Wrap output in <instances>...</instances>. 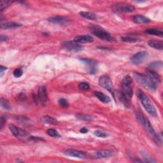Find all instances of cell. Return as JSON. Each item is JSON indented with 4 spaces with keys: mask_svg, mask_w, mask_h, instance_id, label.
<instances>
[{
    "mask_svg": "<svg viewBox=\"0 0 163 163\" xmlns=\"http://www.w3.org/2000/svg\"><path fill=\"white\" fill-rule=\"evenodd\" d=\"M37 99L42 105H44L47 102L48 100V92L47 89L45 85L40 86L38 89L37 93Z\"/></svg>",
    "mask_w": 163,
    "mask_h": 163,
    "instance_id": "cell-8",
    "label": "cell"
},
{
    "mask_svg": "<svg viewBox=\"0 0 163 163\" xmlns=\"http://www.w3.org/2000/svg\"><path fill=\"white\" fill-rule=\"evenodd\" d=\"M149 53L146 51H141L136 53L131 57V61L135 65H139L148 58Z\"/></svg>",
    "mask_w": 163,
    "mask_h": 163,
    "instance_id": "cell-6",
    "label": "cell"
},
{
    "mask_svg": "<svg viewBox=\"0 0 163 163\" xmlns=\"http://www.w3.org/2000/svg\"><path fill=\"white\" fill-rule=\"evenodd\" d=\"M99 84L100 86L108 91L112 94L114 93V87L112 79L108 75H103L99 79Z\"/></svg>",
    "mask_w": 163,
    "mask_h": 163,
    "instance_id": "cell-5",
    "label": "cell"
},
{
    "mask_svg": "<svg viewBox=\"0 0 163 163\" xmlns=\"http://www.w3.org/2000/svg\"><path fill=\"white\" fill-rule=\"evenodd\" d=\"M46 133H47V134L50 136H52V137H59L60 136L58 132L54 129H48L47 131H46Z\"/></svg>",
    "mask_w": 163,
    "mask_h": 163,
    "instance_id": "cell-33",
    "label": "cell"
},
{
    "mask_svg": "<svg viewBox=\"0 0 163 163\" xmlns=\"http://www.w3.org/2000/svg\"><path fill=\"white\" fill-rule=\"evenodd\" d=\"M76 119H78L81 120H84V121H87L90 122L93 120V117L91 115H87V114H77L76 115Z\"/></svg>",
    "mask_w": 163,
    "mask_h": 163,
    "instance_id": "cell-27",
    "label": "cell"
},
{
    "mask_svg": "<svg viewBox=\"0 0 163 163\" xmlns=\"http://www.w3.org/2000/svg\"><path fill=\"white\" fill-rule=\"evenodd\" d=\"M121 91L124 96L131 101L133 95V90L131 87V85H122V90Z\"/></svg>",
    "mask_w": 163,
    "mask_h": 163,
    "instance_id": "cell-18",
    "label": "cell"
},
{
    "mask_svg": "<svg viewBox=\"0 0 163 163\" xmlns=\"http://www.w3.org/2000/svg\"><path fill=\"white\" fill-rule=\"evenodd\" d=\"M133 20L136 24H148L150 22V20L147 17L143 16L141 15H136L133 17Z\"/></svg>",
    "mask_w": 163,
    "mask_h": 163,
    "instance_id": "cell-17",
    "label": "cell"
},
{
    "mask_svg": "<svg viewBox=\"0 0 163 163\" xmlns=\"http://www.w3.org/2000/svg\"><path fill=\"white\" fill-rule=\"evenodd\" d=\"M58 103L59 105L63 108H67L68 106V101L65 98H61L59 99Z\"/></svg>",
    "mask_w": 163,
    "mask_h": 163,
    "instance_id": "cell-35",
    "label": "cell"
},
{
    "mask_svg": "<svg viewBox=\"0 0 163 163\" xmlns=\"http://www.w3.org/2000/svg\"><path fill=\"white\" fill-rule=\"evenodd\" d=\"M141 156L143 159V162H156V161L146 151H142L141 152Z\"/></svg>",
    "mask_w": 163,
    "mask_h": 163,
    "instance_id": "cell-24",
    "label": "cell"
},
{
    "mask_svg": "<svg viewBox=\"0 0 163 163\" xmlns=\"http://www.w3.org/2000/svg\"><path fill=\"white\" fill-rule=\"evenodd\" d=\"M80 61L87 66L91 74H95L98 70V63L96 61L89 59H81Z\"/></svg>",
    "mask_w": 163,
    "mask_h": 163,
    "instance_id": "cell-10",
    "label": "cell"
},
{
    "mask_svg": "<svg viewBox=\"0 0 163 163\" xmlns=\"http://www.w3.org/2000/svg\"><path fill=\"white\" fill-rule=\"evenodd\" d=\"M23 74V72L20 68H17L13 71V75L16 78H19Z\"/></svg>",
    "mask_w": 163,
    "mask_h": 163,
    "instance_id": "cell-37",
    "label": "cell"
},
{
    "mask_svg": "<svg viewBox=\"0 0 163 163\" xmlns=\"http://www.w3.org/2000/svg\"><path fill=\"white\" fill-rule=\"evenodd\" d=\"M74 41L78 43H89L94 42V38L90 35H80L76 36Z\"/></svg>",
    "mask_w": 163,
    "mask_h": 163,
    "instance_id": "cell-15",
    "label": "cell"
},
{
    "mask_svg": "<svg viewBox=\"0 0 163 163\" xmlns=\"http://www.w3.org/2000/svg\"><path fill=\"white\" fill-rule=\"evenodd\" d=\"M91 32L97 37L102 40L108 42H115V39L106 30L98 26H93L91 28Z\"/></svg>",
    "mask_w": 163,
    "mask_h": 163,
    "instance_id": "cell-3",
    "label": "cell"
},
{
    "mask_svg": "<svg viewBox=\"0 0 163 163\" xmlns=\"http://www.w3.org/2000/svg\"><path fill=\"white\" fill-rule=\"evenodd\" d=\"M137 96L139 100L140 101L142 105L143 106L145 110L150 115L153 116V117H157V113L156 109L155 108L154 106L153 105L152 102L148 98V96L140 89H138L137 91Z\"/></svg>",
    "mask_w": 163,
    "mask_h": 163,
    "instance_id": "cell-2",
    "label": "cell"
},
{
    "mask_svg": "<svg viewBox=\"0 0 163 163\" xmlns=\"http://www.w3.org/2000/svg\"><path fill=\"white\" fill-rule=\"evenodd\" d=\"M134 76L136 80L144 87L149 88L152 91L156 90V89L157 88L156 85H155L151 82V80L146 75H144L142 73H139L138 72H135Z\"/></svg>",
    "mask_w": 163,
    "mask_h": 163,
    "instance_id": "cell-4",
    "label": "cell"
},
{
    "mask_svg": "<svg viewBox=\"0 0 163 163\" xmlns=\"http://www.w3.org/2000/svg\"><path fill=\"white\" fill-rule=\"evenodd\" d=\"M22 26L21 24L17 22H6L4 24H2L1 25V28L4 29H15L19 28Z\"/></svg>",
    "mask_w": 163,
    "mask_h": 163,
    "instance_id": "cell-22",
    "label": "cell"
},
{
    "mask_svg": "<svg viewBox=\"0 0 163 163\" xmlns=\"http://www.w3.org/2000/svg\"><path fill=\"white\" fill-rule=\"evenodd\" d=\"M145 33L149 35H154L159 36H162L163 35V33L162 31H159L156 29H148L145 31Z\"/></svg>",
    "mask_w": 163,
    "mask_h": 163,
    "instance_id": "cell-28",
    "label": "cell"
},
{
    "mask_svg": "<svg viewBox=\"0 0 163 163\" xmlns=\"http://www.w3.org/2000/svg\"><path fill=\"white\" fill-rule=\"evenodd\" d=\"M19 98L20 100H24L26 99V96L24 94H23V93H20L19 94Z\"/></svg>",
    "mask_w": 163,
    "mask_h": 163,
    "instance_id": "cell-42",
    "label": "cell"
},
{
    "mask_svg": "<svg viewBox=\"0 0 163 163\" xmlns=\"http://www.w3.org/2000/svg\"><path fill=\"white\" fill-rule=\"evenodd\" d=\"M6 118L5 116H2L1 117V125H0V128H1V130L3 129V128H4L5 124H6Z\"/></svg>",
    "mask_w": 163,
    "mask_h": 163,
    "instance_id": "cell-38",
    "label": "cell"
},
{
    "mask_svg": "<svg viewBox=\"0 0 163 163\" xmlns=\"http://www.w3.org/2000/svg\"><path fill=\"white\" fill-rule=\"evenodd\" d=\"M121 40L124 42H129V43H134V42H137L139 41V38L133 35H128L126 36H124L122 37Z\"/></svg>",
    "mask_w": 163,
    "mask_h": 163,
    "instance_id": "cell-21",
    "label": "cell"
},
{
    "mask_svg": "<svg viewBox=\"0 0 163 163\" xmlns=\"http://www.w3.org/2000/svg\"><path fill=\"white\" fill-rule=\"evenodd\" d=\"M8 39H9V37L5 35H1L0 36V40H1L2 42H5Z\"/></svg>",
    "mask_w": 163,
    "mask_h": 163,
    "instance_id": "cell-41",
    "label": "cell"
},
{
    "mask_svg": "<svg viewBox=\"0 0 163 163\" xmlns=\"http://www.w3.org/2000/svg\"><path fill=\"white\" fill-rule=\"evenodd\" d=\"M13 2L11 1H2L0 3V10H1V11H3L6 8L9 6Z\"/></svg>",
    "mask_w": 163,
    "mask_h": 163,
    "instance_id": "cell-31",
    "label": "cell"
},
{
    "mask_svg": "<svg viewBox=\"0 0 163 163\" xmlns=\"http://www.w3.org/2000/svg\"><path fill=\"white\" fill-rule=\"evenodd\" d=\"M146 76L149 77V79L155 85L158 87L159 84L161 82V79L159 75L156 72L152 70H148L146 72Z\"/></svg>",
    "mask_w": 163,
    "mask_h": 163,
    "instance_id": "cell-14",
    "label": "cell"
},
{
    "mask_svg": "<svg viewBox=\"0 0 163 163\" xmlns=\"http://www.w3.org/2000/svg\"><path fill=\"white\" fill-rule=\"evenodd\" d=\"M80 132L81 133H83V134H86L87 133L89 132V130L86 128H82V129H80Z\"/></svg>",
    "mask_w": 163,
    "mask_h": 163,
    "instance_id": "cell-39",
    "label": "cell"
},
{
    "mask_svg": "<svg viewBox=\"0 0 163 163\" xmlns=\"http://www.w3.org/2000/svg\"><path fill=\"white\" fill-rule=\"evenodd\" d=\"M94 94L97 97V98L99 99V101H101V102L104 103H108L109 102H110L111 101L110 98L102 92L96 91L94 92Z\"/></svg>",
    "mask_w": 163,
    "mask_h": 163,
    "instance_id": "cell-20",
    "label": "cell"
},
{
    "mask_svg": "<svg viewBox=\"0 0 163 163\" xmlns=\"http://www.w3.org/2000/svg\"><path fill=\"white\" fill-rule=\"evenodd\" d=\"M80 15L81 17L89 20H95L97 19L96 14L89 12H80Z\"/></svg>",
    "mask_w": 163,
    "mask_h": 163,
    "instance_id": "cell-26",
    "label": "cell"
},
{
    "mask_svg": "<svg viewBox=\"0 0 163 163\" xmlns=\"http://www.w3.org/2000/svg\"><path fill=\"white\" fill-rule=\"evenodd\" d=\"M149 45L152 48L162 50L163 49V42L162 40H152L148 42Z\"/></svg>",
    "mask_w": 163,
    "mask_h": 163,
    "instance_id": "cell-19",
    "label": "cell"
},
{
    "mask_svg": "<svg viewBox=\"0 0 163 163\" xmlns=\"http://www.w3.org/2000/svg\"><path fill=\"white\" fill-rule=\"evenodd\" d=\"M65 154L69 157H73L79 159H85V157H86V155H85L83 152L74 149L66 150L65 152Z\"/></svg>",
    "mask_w": 163,
    "mask_h": 163,
    "instance_id": "cell-13",
    "label": "cell"
},
{
    "mask_svg": "<svg viewBox=\"0 0 163 163\" xmlns=\"http://www.w3.org/2000/svg\"><path fill=\"white\" fill-rule=\"evenodd\" d=\"M117 96H118L119 99H120V102L124 104V106H125L127 108L129 106L131 101L129 99H128L125 96H124V94H123L122 92L121 91H120L118 92Z\"/></svg>",
    "mask_w": 163,
    "mask_h": 163,
    "instance_id": "cell-23",
    "label": "cell"
},
{
    "mask_svg": "<svg viewBox=\"0 0 163 163\" xmlns=\"http://www.w3.org/2000/svg\"><path fill=\"white\" fill-rule=\"evenodd\" d=\"M114 152L112 150H98L94 153V156L98 159L107 158L112 156Z\"/></svg>",
    "mask_w": 163,
    "mask_h": 163,
    "instance_id": "cell-16",
    "label": "cell"
},
{
    "mask_svg": "<svg viewBox=\"0 0 163 163\" xmlns=\"http://www.w3.org/2000/svg\"><path fill=\"white\" fill-rule=\"evenodd\" d=\"M136 117L138 121L144 127V128L145 129L147 133H148L151 136V137L152 138L154 142H156L157 145H160L161 143V139L159 137V136L157 135V133H156V131H154L150 121L146 118L145 116H144L141 112H136Z\"/></svg>",
    "mask_w": 163,
    "mask_h": 163,
    "instance_id": "cell-1",
    "label": "cell"
},
{
    "mask_svg": "<svg viewBox=\"0 0 163 163\" xmlns=\"http://www.w3.org/2000/svg\"><path fill=\"white\" fill-rule=\"evenodd\" d=\"M113 8L115 11L124 13H131L135 10V6L126 3H117L114 5Z\"/></svg>",
    "mask_w": 163,
    "mask_h": 163,
    "instance_id": "cell-9",
    "label": "cell"
},
{
    "mask_svg": "<svg viewBox=\"0 0 163 163\" xmlns=\"http://www.w3.org/2000/svg\"><path fill=\"white\" fill-rule=\"evenodd\" d=\"M48 20L50 22L54 23V24H57L60 25L68 24L69 22V20L67 17L63 16H59V15L50 17L49 18Z\"/></svg>",
    "mask_w": 163,
    "mask_h": 163,
    "instance_id": "cell-12",
    "label": "cell"
},
{
    "mask_svg": "<svg viewBox=\"0 0 163 163\" xmlns=\"http://www.w3.org/2000/svg\"><path fill=\"white\" fill-rule=\"evenodd\" d=\"M1 106L5 110H10V106L9 104V103L7 102V101L4 99L3 98H1Z\"/></svg>",
    "mask_w": 163,
    "mask_h": 163,
    "instance_id": "cell-32",
    "label": "cell"
},
{
    "mask_svg": "<svg viewBox=\"0 0 163 163\" xmlns=\"http://www.w3.org/2000/svg\"><path fill=\"white\" fill-rule=\"evenodd\" d=\"M7 68L3 66H0V72H1V76H3V73L5 72V70Z\"/></svg>",
    "mask_w": 163,
    "mask_h": 163,
    "instance_id": "cell-40",
    "label": "cell"
},
{
    "mask_svg": "<svg viewBox=\"0 0 163 163\" xmlns=\"http://www.w3.org/2000/svg\"><path fill=\"white\" fill-rule=\"evenodd\" d=\"M149 68L150 69H159L162 68V62L161 61H154L149 65Z\"/></svg>",
    "mask_w": 163,
    "mask_h": 163,
    "instance_id": "cell-29",
    "label": "cell"
},
{
    "mask_svg": "<svg viewBox=\"0 0 163 163\" xmlns=\"http://www.w3.org/2000/svg\"><path fill=\"white\" fill-rule=\"evenodd\" d=\"M79 87L82 91H87L89 89V85L86 82H80L79 85Z\"/></svg>",
    "mask_w": 163,
    "mask_h": 163,
    "instance_id": "cell-34",
    "label": "cell"
},
{
    "mask_svg": "<svg viewBox=\"0 0 163 163\" xmlns=\"http://www.w3.org/2000/svg\"><path fill=\"white\" fill-rule=\"evenodd\" d=\"M94 134L95 136H96L98 137H101V138H105V137H106L108 136V135L106 133H105V132H103V131H99V130L95 131L94 132Z\"/></svg>",
    "mask_w": 163,
    "mask_h": 163,
    "instance_id": "cell-36",
    "label": "cell"
},
{
    "mask_svg": "<svg viewBox=\"0 0 163 163\" xmlns=\"http://www.w3.org/2000/svg\"><path fill=\"white\" fill-rule=\"evenodd\" d=\"M63 47L70 52H79L83 49L82 46L78 43L73 41H65L62 43Z\"/></svg>",
    "mask_w": 163,
    "mask_h": 163,
    "instance_id": "cell-7",
    "label": "cell"
},
{
    "mask_svg": "<svg viewBox=\"0 0 163 163\" xmlns=\"http://www.w3.org/2000/svg\"><path fill=\"white\" fill-rule=\"evenodd\" d=\"M42 121L45 124H52V125H56L57 124V120L54 118L50 117L49 115H45L42 118Z\"/></svg>",
    "mask_w": 163,
    "mask_h": 163,
    "instance_id": "cell-25",
    "label": "cell"
},
{
    "mask_svg": "<svg viewBox=\"0 0 163 163\" xmlns=\"http://www.w3.org/2000/svg\"><path fill=\"white\" fill-rule=\"evenodd\" d=\"M9 129L10 130L12 134L16 137H23L26 136L28 135V133L27 131L23 130L18 127L15 126L13 124H10L9 125Z\"/></svg>",
    "mask_w": 163,
    "mask_h": 163,
    "instance_id": "cell-11",
    "label": "cell"
},
{
    "mask_svg": "<svg viewBox=\"0 0 163 163\" xmlns=\"http://www.w3.org/2000/svg\"><path fill=\"white\" fill-rule=\"evenodd\" d=\"M132 82H133V80L129 75L125 76L123 78L122 80V85H131Z\"/></svg>",
    "mask_w": 163,
    "mask_h": 163,
    "instance_id": "cell-30",
    "label": "cell"
}]
</instances>
